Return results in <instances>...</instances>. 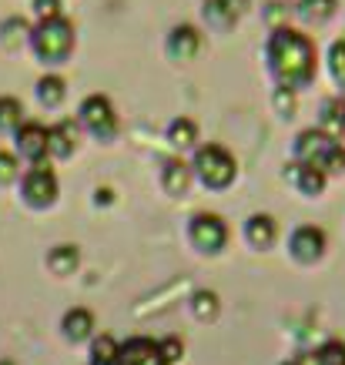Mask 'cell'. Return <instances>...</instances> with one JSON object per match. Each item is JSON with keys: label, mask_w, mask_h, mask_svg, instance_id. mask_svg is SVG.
<instances>
[{"label": "cell", "mask_w": 345, "mask_h": 365, "mask_svg": "<svg viewBox=\"0 0 345 365\" xmlns=\"http://www.w3.org/2000/svg\"><path fill=\"white\" fill-rule=\"evenodd\" d=\"M88 365H101V362H88Z\"/></svg>", "instance_id": "f35d334b"}, {"label": "cell", "mask_w": 345, "mask_h": 365, "mask_svg": "<svg viewBox=\"0 0 345 365\" xmlns=\"http://www.w3.org/2000/svg\"><path fill=\"white\" fill-rule=\"evenodd\" d=\"M158 349H161V359H165L168 365H175L185 359V342H181L178 335H168V339H161L158 342Z\"/></svg>", "instance_id": "1f68e13d"}, {"label": "cell", "mask_w": 345, "mask_h": 365, "mask_svg": "<svg viewBox=\"0 0 345 365\" xmlns=\"http://www.w3.org/2000/svg\"><path fill=\"white\" fill-rule=\"evenodd\" d=\"M31 51L44 67H61L71 61L74 47H78V31L67 17H51V21H37L31 27Z\"/></svg>", "instance_id": "3957f363"}, {"label": "cell", "mask_w": 345, "mask_h": 365, "mask_svg": "<svg viewBox=\"0 0 345 365\" xmlns=\"http://www.w3.org/2000/svg\"><path fill=\"white\" fill-rule=\"evenodd\" d=\"M292 161L319 168L325 178L345 175V141H335L319 128H302L292 141Z\"/></svg>", "instance_id": "7a4b0ae2"}, {"label": "cell", "mask_w": 345, "mask_h": 365, "mask_svg": "<svg viewBox=\"0 0 345 365\" xmlns=\"http://www.w3.org/2000/svg\"><path fill=\"white\" fill-rule=\"evenodd\" d=\"M329 74H332L339 94H345V37L332 41V47H329Z\"/></svg>", "instance_id": "83f0119b"}, {"label": "cell", "mask_w": 345, "mask_h": 365, "mask_svg": "<svg viewBox=\"0 0 345 365\" xmlns=\"http://www.w3.org/2000/svg\"><path fill=\"white\" fill-rule=\"evenodd\" d=\"M222 4L235 14V17H238V21H242V17H245V14L252 11V0H222Z\"/></svg>", "instance_id": "836d02e7"}, {"label": "cell", "mask_w": 345, "mask_h": 365, "mask_svg": "<svg viewBox=\"0 0 345 365\" xmlns=\"http://www.w3.org/2000/svg\"><path fill=\"white\" fill-rule=\"evenodd\" d=\"M282 365H295V362H282Z\"/></svg>", "instance_id": "74e56055"}, {"label": "cell", "mask_w": 345, "mask_h": 365, "mask_svg": "<svg viewBox=\"0 0 345 365\" xmlns=\"http://www.w3.org/2000/svg\"><path fill=\"white\" fill-rule=\"evenodd\" d=\"M21 158L14 151H0V185H14V181H21Z\"/></svg>", "instance_id": "4dcf8cb0"}, {"label": "cell", "mask_w": 345, "mask_h": 365, "mask_svg": "<svg viewBox=\"0 0 345 365\" xmlns=\"http://www.w3.org/2000/svg\"><path fill=\"white\" fill-rule=\"evenodd\" d=\"M57 195H61V181H57L54 168L47 165H31L21 175V198L27 208L34 211H44L57 205Z\"/></svg>", "instance_id": "8992f818"}, {"label": "cell", "mask_w": 345, "mask_h": 365, "mask_svg": "<svg viewBox=\"0 0 345 365\" xmlns=\"http://www.w3.org/2000/svg\"><path fill=\"white\" fill-rule=\"evenodd\" d=\"M158 185L165 191L168 198H185L195 185V175H191V165L185 158H165L161 161V171H158Z\"/></svg>", "instance_id": "4fadbf2b"}, {"label": "cell", "mask_w": 345, "mask_h": 365, "mask_svg": "<svg viewBox=\"0 0 345 365\" xmlns=\"http://www.w3.org/2000/svg\"><path fill=\"white\" fill-rule=\"evenodd\" d=\"M111 201H114V191L111 188H94V205H98V208H108Z\"/></svg>", "instance_id": "e575fe53"}, {"label": "cell", "mask_w": 345, "mask_h": 365, "mask_svg": "<svg viewBox=\"0 0 345 365\" xmlns=\"http://www.w3.org/2000/svg\"><path fill=\"white\" fill-rule=\"evenodd\" d=\"M81 265V248L78 245H54L51 252H47V268L54 272V275H71L74 268Z\"/></svg>", "instance_id": "7402d4cb"}, {"label": "cell", "mask_w": 345, "mask_h": 365, "mask_svg": "<svg viewBox=\"0 0 345 365\" xmlns=\"http://www.w3.org/2000/svg\"><path fill=\"white\" fill-rule=\"evenodd\" d=\"M201 24L215 34H228L238 24V17L225 7L222 0H201Z\"/></svg>", "instance_id": "ffe728a7"}, {"label": "cell", "mask_w": 345, "mask_h": 365, "mask_svg": "<svg viewBox=\"0 0 345 365\" xmlns=\"http://www.w3.org/2000/svg\"><path fill=\"white\" fill-rule=\"evenodd\" d=\"M114 365H168V362L161 359V349H158L155 339L134 335V339L121 342V352H118V362Z\"/></svg>", "instance_id": "5bb4252c"}, {"label": "cell", "mask_w": 345, "mask_h": 365, "mask_svg": "<svg viewBox=\"0 0 345 365\" xmlns=\"http://www.w3.org/2000/svg\"><path fill=\"white\" fill-rule=\"evenodd\" d=\"M245 242L252 245V248H258V252L272 248V245L279 242V222H275L268 211L252 215V218L245 222Z\"/></svg>", "instance_id": "2e32d148"}, {"label": "cell", "mask_w": 345, "mask_h": 365, "mask_svg": "<svg viewBox=\"0 0 345 365\" xmlns=\"http://www.w3.org/2000/svg\"><path fill=\"white\" fill-rule=\"evenodd\" d=\"M272 108H275L279 118H295V111H299V94L289 88H275L272 91Z\"/></svg>", "instance_id": "f1b7e54d"}, {"label": "cell", "mask_w": 345, "mask_h": 365, "mask_svg": "<svg viewBox=\"0 0 345 365\" xmlns=\"http://www.w3.org/2000/svg\"><path fill=\"white\" fill-rule=\"evenodd\" d=\"M289 17H292V7L285 0H265V4H262V21H265L268 31L289 27Z\"/></svg>", "instance_id": "4316f807"}, {"label": "cell", "mask_w": 345, "mask_h": 365, "mask_svg": "<svg viewBox=\"0 0 345 365\" xmlns=\"http://www.w3.org/2000/svg\"><path fill=\"white\" fill-rule=\"evenodd\" d=\"M218 312H222V302H218V292H195L191 295V315L198 322H212L218 319Z\"/></svg>", "instance_id": "484cf974"}, {"label": "cell", "mask_w": 345, "mask_h": 365, "mask_svg": "<svg viewBox=\"0 0 345 365\" xmlns=\"http://www.w3.org/2000/svg\"><path fill=\"white\" fill-rule=\"evenodd\" d=\"M118 352H121V342L114 335L101 332L91 339V362H101V365H114L118 362Z\"/></svg>", "instance_id": "d4e9b609"}, {"label": "cell", "mask_w": 345, "mask_h": 365, "mask_svg": "<svg viewBox=\"0 0 345 365\" xmlns=\"http://www.w3.org/2000/svg\"><path fill=\"white\" fill-rule=\"evenodd\" d=\"M201 47H205V34L201 27L195 24H175L165 37V54L171 61H178V64H188L195 57L201 54Z\"/></svg>", "instance_id": "9c48e42d"}, {"label": "cell", "mask_w": 345, "mask_h": 365, "mask_svg": "<svg viewBox=\"0 0 345 365\" xmlns=\"http://www.w3.org/2000/svg\"><path fill=\"white\" fill-rule=\"evenodd\" d=\"M315 128L335 141L345 138V94H332V98H322L319 101V121Z\"/></svg>", "instance_id": "9a60e30c"}, {"label": "cell", "mask_w": 345, "mask_h": 365, "mask_svg": "<svg viewBox=\"0 0 345 365\" xmlns=\"http://www.w3.org/2000/svg\"><path fill=\"white\" fill-rule=\"evenodd\" d=\"M315 359H319V365H345V342H339V339H329L325 345H319Z\"/></svg>", "instance_id": "f546056e"}, {"label": "cell", "mask_w": 345, "mask_h": 365, "mask_svg": "<svg viewBox=\"0 0 345 365\" xmlns=\"http://www.w3.org/2000/svg\"><path fill=\"white\" fill-rule=\"evenodd\" d=\"M78 128L81 134H91L94 141H114L118 131H121V121H118V111H114V101L108 94H88V98L78 104Z\"/></svg>", "instance_id": "5b68a950"}, {"label": "cell", "mask_w": 345, "mask_h": 365, "mask_svg": "<svg viewBox=\"0 0 345 365\" xmlns=\"http://www.w3.org/2000/svg\"><path fill=\"white\" fill-rule=\"evenodd\" d=\"M285 4H289V7H292V11H295V7H299V4H302V0H285Z\"/></svg>", "instance_id": "8d00e7d4"}, {"label": "cell", "mask_w": 345, "mask_h": 365, "mask_svg": "<svg viewBox=\"0 0 345 365\" xmlns=\"http://www.w3.org/2000/svg\"><path fill=\"white\" fill-rule=\"evenodd\" d=\"M165 138L175 151H195V148H198V121L188 118V114H178L175 121L168 124Z\"/></svg>", "instance_id": "ac0fdd59"}, {"label": "cell", "mask_w": 345, "mask_h": 365, "mask_svg": "<svg viewBox=\"0 0 345 365\" xmlns=\"http://www.w3.org/2000/svg\"><path fill=\"white\" fill-rule=\"evenodd\" d=\"M188 242L201 255H222L228 245V225L215 211H195L188 218Z\"/></svg>", "instance_id": "52a82bcc"}, {"label": "cell", "mask_w": 345, "mask_h": 365, "mask_svg": "<svg viewBox=\"0 0 345 365\" xmlns=\"http://www.w3.org/2000/svg\"><path fill=\"white\" fill-rule=\"evenodd\" d=\"M24 121H27V118H24V104H21V101L11 98V94H0V131L14 134Z\"/></svg>", "instance_id": "cb8c5ba5"}, {"label": "cell", "mask_w": 345, "mask_h": 365, "mask_svg": "<svg viewBox=\"0 0 345 365\" xmlns=\"http://www.w3.org/2000/svg\"><path fill=\"white\" fill-rule=\"evenodd\" d=\"M34 94H37V104H41V108L57 111L67 101V81L61 78V74H54V71H47L44 78L34 84Z\"/></svg>", "instance_id": "e0dca14e"}, {"label": "cell", "mask_w": 345, "mask_h": 365, "mask_svg": "<svg viewBox=\"0 0 345 365\" xmlns=\"http://www.w3.org/2000/svg\"><path fill=\"white\" fill-rule=\"evenodd\" d=\"M78 148H81V128L74 118H64V121L47 128V158L67 161V158L78 155Z\"/></svg>", "instance_id": "7c38bea8"}, {"label": "cell", "mask_w": 345, "mask_h": 365, "mask_svg": "<svg viewBox=\"0 0 345 365\" xmlns=\"http://www.w3.org/2000/svg\"><path fill=\"white\" fill-rule=\"evenodd\" d=\"M265 67L275 88H289V91H305L312 88L315 71H319V47L305 31L299 27H279V31H268L265 37Z\"/></svg>", "instance_id": "6da1fadb"}, {"label": "cell", "mask_w": 345, "mask_h": 365, "mask_svg": "<svg viewBox=\"0 0 345 365\" xmlns=\"http://www.w3.org/2000/svg\"><path fill=\"white\" fill-rule=\"evenodd\" d=\"M325 248H329V235H325V228H319V225H299L289 238V255L299 265L322 262Z\"/></svg>", "instance_id": "ba28073f"}, {"label": "cell", "mask_w": 345, "mask_h": 365, "mask_svg": "<svg viewBox=\"0 0 345 365\" xmlns=\"http://www.w3.org/2000/svg\"><path fill=\"white\" fill-rule=\"evenodd\" d=\"M191 175L205 191H228L238 181V161L235 155L218 141L198 144L191 155Z\"/></svg>", "instance_id": "277c9868"}, {"label": "cell", "mask_w": 345, "mask_h": 365, "mask_svg": "<svg viewBox=\"0 0 345 365\" xmlns=\"http://www.w3.org/2000/svg\"><path fill=\"white\" fill-rule=\"evenodd\" d=\"M61 329H64L67 342H88V339H94V315H91V309H81V305L67 309Z\"/></svg>", "instance_id": "d6986e66"}, {"label": "cell", "mask_w": 345, "mask_h": 365, "mask_svg": "<svg viewBox=\"0 0 345 365\" xmlns=\"http://www.w3.org/2000/svg\"><path fill=\"white\" fill-rule=\"evenodd\" d=\"M14 155L27 165H44L47 161V128L37 121H24L14 131Z\"/></svg>", "instance_id": "30bf717a"}, {"label": "cell", "mask_w": 345, "mask_h": 365, "mask_svg": "<svg viewBox=\"0 0 345 365\" xmlns=\"http://www.w3.org/2000/svg\"><path fill=\"white\" fill-rule=\"evenodd\" d=\"M295 365H319V359H315V352H305L295 359Z\"/></svg>", "instance_id": "d590c367"}, {"label": "cell", "mask_w": 345, "mask_h": 365, "mask_svg": "<svg viewBox=\"0 0 345 365\" xmlns=\"http://www.w3.org/2000/svg\"><path fill=\"white\" fill-rule=\"evenodd\" d=\"M31 41V24L24 21V17H7V21H0V47L4 51H17L21 44Z\"/></svg>", "instance_id": "603a6c76"}, {"label": "cell", "mask_w": 345, "mask_h": 365, "mask_svg": "<svg viewBox=\"0 0 345 365\" xmlns=\"http://www.w3.org/2000/svg\"><path fill=\"white\" fill-rule=\"evenodd\" d=\"M282 181L292 185L302 198H319V195H325V188H329V178H325L319 168L302 165V161H289V165L282 168Z\"/></svg>", "instance_id": "8fae6325"}, {"label": "cell", "mask_w": 345, "mask_h": 365, "mask_svg": "<svg viewBox=\"0 0 345 365\" xmlns=\"http://www.w3.org/2000/svg\"><path fill=\"white\" fill-rule=\"evenodd\" d=\"M335 11H339V0H302V4L292 14H295L299 21L315 24V27H319V24L332 21Z\"/></svg>", "instance_id": "44dd1931"}, {"label": "cell", "mask_w": 345, "mask_h": 365, "mask_svg": "<svg viewBox=\"0 0 345 365\" xmlns=\"http://www.w3.org/2000/svg\"><path fill=\"white\" fill-rule=\"evenodd\" d=\"M34 17L37 21H51V17H64V11H61V0H34Z\"/></svg>", "instance_id": "d6a6232c"}]
</instances>
